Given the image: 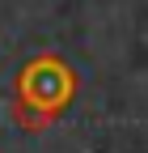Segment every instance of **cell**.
<instances>
[{
    "label": "cell",
    "instance_id": "obj_1",
    "mask_svg": "<svg viewBox=\"0 0 148 153\" xmlns=\"http://www.w3.org/2000/svg\"><path fill=\"white\" fill-rule=\"evenodd\" d=\"M72 94H76V76L68 72V64L55 60V55H38L17 76V119H21V128H30V132L47 128L72 102Z\"/></svg>",
    "mask_w": 148,
    "mask_h": 153
}]
</instances>
